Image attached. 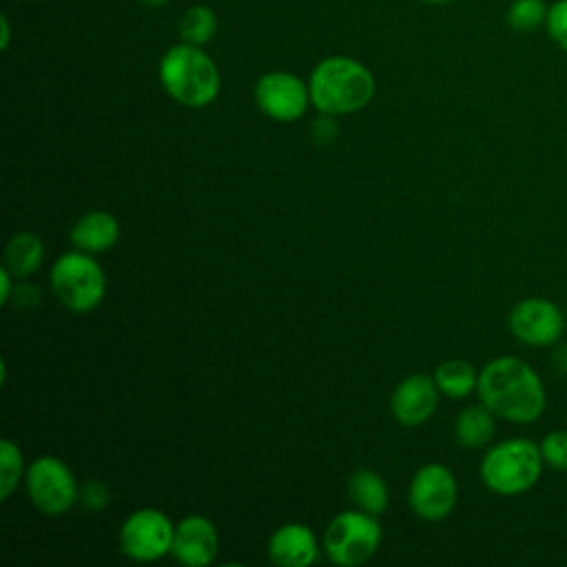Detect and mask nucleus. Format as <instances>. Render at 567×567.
Returning a JSON list of instances; mask_svg holds the SVG:
<instances>
[{"mask_svg":"<svg viewBox=\"0 0 567 567\" xmlns=\"http://www.w3.org/2000/svg\"><path fill=\"white\" fill-rule=\"evenodd\" d=\"M478 401L498 419L527 425L543 416L547 392L540 374L518 357H496L483 365L476 383Z\"/></svg>","mask_w":567,"mask_h":567,"instance_id":"nucleus-1","label":"nucleus"},{"mask_svg":"<svg viewBox=\"0 0 567 567\" xmlns=\"http://www.w3.org/2000/svg\"><path fill=\"white\" fill-rule=\"evenodd\" d=\"M310 102L323 115H348L368 106L374 78L365 64L348 55L323 58L308 78Z\"/></svg>","mask_w":567,"mask_h":567,"instance_id":"nucleus-2","label":"nucleus"},{"mask_svg":"<svg viewBox=\"0 0 567 567\" xmlns=\"http://www.w3.org/2000/svg\"><path fill=\"white\" fill-rule=\"evenodd\" d=\"M157 73L164 91L184 106L202 109L219 95V69L202 47L173 44L162 55Z\"/></svg>","mask_w":567,"mask_h":567,"instance_id":"nucleus-3","label":"nucleus"},{"mask_svg":"<svg viewBox=\"0 0 567 567\" xmlns=\"http://www.w3.org/2000/svg\"><path fill=\"white\" fill-rule=\"evenodd\" d=\"M540 445L525 436H512L492 445L481 461V481L498 496H516L532 489L543 474Z\"/></svg>","mask_w":567,"mask_h":567,"instance_id":"nucleus-4","label":"nucleus"},{"mask_svg":"<svg viewBox=\"0 0 567 567\" xmlns=\"http://www.w3.org/2000/svg\"><path fill=\"white\" fill-rule=\"evenodd\" d=\"M51 288L64 308L89 312L97 308L106 295V277L91 252H66L58 257L51 272Z\"/></svg>","mask_w":567,"mask_h":567,"instance_id":"nucleus-5","label":"nucleus"},{"mask_svg":"<svg viewBox=\"0 0 567 567\" xmlns=\"http://www.w3.org/2000/svg\"><path fill=\"white\" fill-rule=\"evenodd\" d=\"M381 543V525L374 514L343 512L330 520L323 534V547L328 558L341 567H354L365 563Z\"/></svg>","mask_w":567,"mask_h":567,"instance_id":"nucleus-6","label":"nucleus"},{"mask_svg":"<svg viewBox=\"0 0 567 567\" xmlns=\"http://www.w3.org/2000/svg\"><path fill=\"white\" fill-rule=\"evenodd\" d=\"M27 494L47 516H62L78 501L73 472L58 456H40L27 470Z\"/></svg>","mask_w":567,"mask_h":567,"instance_id":"nucleus-7","label":"nucleus"},{"mask_svg":"<svg viewBox=\"0 0 567 567\" xmlns=\"http://www.w3.org/2000/svg\"><path fill=\"white\" fill-rule=\"evenodd\" d=\"M565 326L567 315L547 297L520 299L507 317L509 332L516 337V341L529 348L556 346L565 332Z\"/></svg>","mask_w":567,"mask_h":567,"instance_id":"nucleus-8","label":"nucleus"},{"mask_svg":"<svg viewBox=\"0 0 567 567\" xmlns=\"http://www.w3.org/2000/svg\"><path fill=\"white\" fill-rule=\"evenodd\" d=\"M175 527L164 512L144 507L133 512L120 527V549L133 560H157L171 554Z\"/></svg>","mask_w":567,"mask_h":567,"instance_id":"nucleus-9","label":"nucleus"},{"mask_svg":"<svg viewBox=\"0 0 567 567\" xmlns=\"http://www.w3.org/2000/svg\"><path fill=\"white\" fill-rule=\"evenodd\" d=\"M255 102L261 113L277 122H295L312 104L308 82L290 71L264 73L255 84Z\"/></svg>","mask_w":567,"mask_h":567,"instance_id":"nucleus-10","label":"nucleus"},{"mask_svg":"<svg viewBox=\"0 0 567 567\" xmlns=\"http://www.w3.org/2000/svg\"><path fill=\"white\" fill-rule=\"evenodd\" d=\"M456 496H458L456 478L441 463L423 465L414 474L408 492L412 512L423 520H443L445 516H450V512L456 505Z\"/></svg>","mask_w":567,"mask_h":567,"instance_id":"nucleus-11","label":"nucleus"},{"mask_svg":"<svg viewBox=\"0 0 567 567\" xmlns=\"http://www.w3.org/2000/svg\"><path fill=\"white\" fill-rule=\"evenodd\" d=\"M436 401H439L436 381L425 374H412L394 388L390 408L394 419L401 425L416 427L434 414Z\"/></svg>","mask_w":567,"mask_h":567,"instance_id":"nucleus-12","label":"nucleus"},{"mask_svg":"<svg viewBox=\"0 0 567 567\" xmlns=\"http://www.w3.org/2000/svg\"><path fill=\"white\" fill-rule=\"evenodd\" d=\"M171 554L188 567H204L213 563L217 554V529L215 525L199 514L182 518L175 527Z\"/></svg>","mask_w":567,"mask_h":567,"instance_id":"nucleus-13","label":"nucleus"},{"mask_svg":"<svg viewBox=\"0 0 567 567\" xmlns=\"http://www.w3.org/2000/svg\"><path fill=\"white\" fill-rule=\"evenodd\" d=\"M268 556L279 567H308L317 560V538L308 525H281L268 540Z\"/></svg>","mask_w":567,"mask_h":567,"instance_id":"nucleus-14","label":"nucleus"},{"mask_svg":"<svg viewBox=\"0 0 567 567\" xmlns=\"http://www.w3.org/2000/svg\"><path fill=\"white\" fill-rule=\"evenodd\" d=\"M69 237L82 252H104L117 241L120 224L106 210H91L73 224Z\"/></svg>","mask_w":567,"mask_h":567,"instance_id":"nucleus-15","label":"nucleus"},{"mask_svg":"<svg viewBox=\"0 0 567 567\" xmlns=\"http://www.w3.org/2000/svg\"><path fill=\"white\" fill-rule=\"evenodd\" d=\"M494 432H496V414L483 403L463 408L454 423L456 443L467 450L485 447L492 441Z\"/></svg>","mask_w":567,"mask_h":567,"instance_id":"nucleus-16","label":"nucleus"},{"mask_svg":"<svg viewBox=\"0 0 567 567\" xmlns=\"http://www.w3.org/2000/svg\"><path fill=\"white\" fill-rule=\"evenodd\" d=\"M348 494L352 503L368 514H383L390 503L385 481L372 470H359L348 481Z\"/></svg>","mask_w":567,"mask_h":567,"instance_id":"nucleus-17","label":"nucleus"},{"mask_svg":"<svg viewBox=\"0 0 567 567\" xmlns=\"http://www.w3.org/2000/svg\"><path fill=\"white\" fill-rule=\"evenodd\" d=\"M44 259V246L33 233H16L4 248V266L16 277H27L40 268Z\"/></svg>","mask_w":567,"mask_h":567,"instance_id":"nucleus-18","label":"nucleus"},{"mask_svg":"<svg viewBox=\"0 0 567 567\" xmlns=\"http://www.w3.org/2000/svg\"><path fill=\"white\" fill-rule=\"evenodd\" d=\"M434 381L439 392H443L445 396L463 399L476 392L478 372L463 359H450L434 370Z\"/></svg>","mask_w":567,"mask_h":567,"instance_id":"nucleus-19","label":"nucleus"},{"mask_svg":"<svg viewBox=\"0 0 567 567\" xmlns=\"http://www.w3.org/2000/svg\"><path fill=\"white\" fill-rule=\"evenodd\" d=\"M177 33L182 42L204 47L217 33V16L208 4H190L184 9L177 22Z\"/></svg>","mask_w":567,"mask_h":567,"instance_id":"nucleus-20","label":"nucleus"},{"mask_svg":"<svg viewBox=\"0 0 567 567\" xmlns=\"http://www.w3.org/2000/svg\"><path fill=\"white\" fill-rule=\"evenodd\" d=\"M549 4L545 0H512L505 20L518 33H532L545 27Z\"/></svg>","mask_w":567,"mask_h":567,"instance_id":"nucleus-21","label":"nucleus"},{"mask_svg":"<svg viewBox=\"0 0 567 567\" xmlns=\"http://www.w3.org/2000/svg\"><path fill=\"white\" fill-rule=\"evenodd\" d=\"M22 476V452L9 439L0 443V498L7 501Z\"/></svg>","mask_w":567,"mask_h":567,"instance_id":"nucleus-22","label":"nucleus"},{"mask_svg":"<svg viewBox=\"0 0 567 567\" xmlns=\"http://www.w3.org/2000/svg\"><path fill=\"white\" fill-rule=\"evenodd\" d=\"M538 445L545 465L558 472H567V430L547 432Z\"/></svg>","mask_w":567,"mask_h":567,"instance_id":"nucleus-23","label":"nucleus"},{"mask_svg":"<svg viewBox=\"0 0 567 567\" xmlns=\"http://www.w3.org/2000/svg\"><path fill=\"white\" fill-rule=\"evenodd\" d=\"M545 29L551 42L567 53V0H556L549 4Z\"/></svg>","mask_w":567,"mask_h":567,"instance_id":"nucleus-24","label":"nucleus"},{"mask_svg":"<svg viewBox=\"0 0 567 567\" xmlns=\"http://www.w3.org/2000/svg\"><path fill=\"white\" fill-rule=\"evenodd\" d=\"M78 498H80V503H82L86 509L100 512L102 507L109 505V498H111V496H109V489H106L104 483H100V481H89V483L82 485Z\"/></svg>","mask_w":567,"mask_h":567,"instance_id":"nucleus-25","label":"nucleus"},{"mask_svg":"<svg viewBox=\"0 0 567 567\" xmlns=\"http://www.w3.org/2000/svg\"><path fill=\"white\" fill-rule=\"evenodd\" d=\"M330 117L332 115H323L321 120H317L312 124V137H315L317 144H328L337 135V126H334V122Z\"/></svg>","mask_w":567,"mask_h":567,"instance_id":"nucleus-26","label":"nucleus"},{"mask_svg":"<svg viewBox=\"0 0 567 567\" xmlns=\"http://www.w3.org/2000/svg\"><path fill=\"white\" fill-rule=\"evenodd\" d=\"M551 363H554V368H556L558 372L567 374V346H558V348L554 350Z\"/></svg>","mask_w":567,"mask_h":567,"instance_id":"nucleus-27","label":"nucleus"},{"mask_svg":"<svg viewBox=\"0 0 567 567\" xmlns=\"http://www.w3.org/2000/svg\"><path fill=\"white\" fill-rule=\"evenodd\" d=\"M9 295H11V270L4 266L0 270V299H2V303L9 301Z\"/></svg>","mask_w":567,"mask_h":567,"instance_id":"nucleus-28","label":"nucleus"},{"mask_svg":"<svg viewBox=\"0 0 567 567\" xmlns=\"http://www.w3.org/2000/svg\"><path fill=\"white\" fill-rule=\"evenodd\" d=\"M0 33H2L0 49H7L9 47V38H11V24H9V18L4 13L0 16Z\"/></svg>","mask_w":567,"mask_h":567,"instance_id":"nucleus-29","label":"nucleus"},{"mask_svg":"<svg viewBox=\"0 0 567 567\" xmlns=\"http://www.w3.org/2000/svg\"><path fill=\"white\" fill-rule=\"evenodd\" d=\"M168 0H137V4H142L144 9H159L164 7Z\"/></svg>","mask_w":567,"mask_h":567,"instance_id":"nucleus-30","label":"nucleus"},{"mask_svg":"<svg viewBox=\"0 0 567 567\" xmlns=\"http://www.w3.org/2000/svg\"><path fill=\"white\" fill-rule=\"evenodd\" d=\"M421 2H427V4H445V2H452V0H421Z\"/></svg>","mask_w":567,"mask_h":567,"instance_id":"nucleus-31","label":"nucleus"},{"mask_svg":"<svg viewBox=\"0 0 567 567\" xmlns=\"http://www.w3.org/2000/svg\"><path fill=\"white\" fill-rule=\"evenodd\" d=\"M565 315H567V312H565Z\"/></svg>","mask_w":567,"mask_h":567,"instance_id":"nucleus-32","label":"nucleus"}]
</instances>
